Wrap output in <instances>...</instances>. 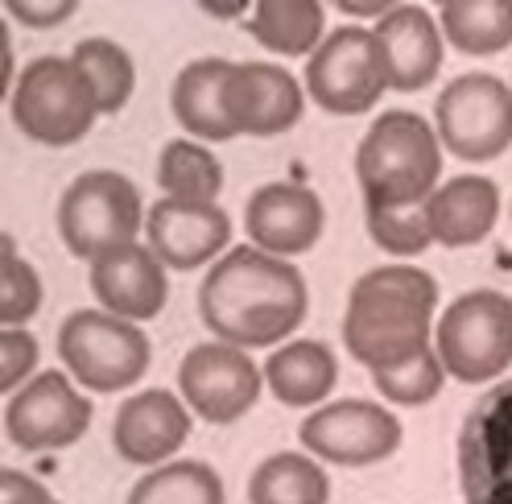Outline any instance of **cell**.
<instances>
[{"mask_svg": "<svg viewBox=\"0 0 512 504\" xmlns=\"http://www.w3.org/2000/svg\"><path fill=\"white\" fill-rule=\"evenodd\" d=\"M310 310V290L298 265L261 248H232L207 269L199 286L203 327L232 348H273L290 339Z\"/></svg>", "mask_w": 512, "mask_h": 504, "instance_id": "6da1fadb", "label": "cell"}, {"mask_svg": "<svg viewBox=\"0 0 512 504\" xmlns=\"http://www.w3.org/2000/svg\"><path fill=\"white\" fill-rule=\"evenodd\" d=\"M434 310L438 281L413 265H380L368 269L347 298L343 314V348L368 372L401 364L434 348Z\"/></svg>", "mask_w": 512, "mask_h": 504, "instance_id": "7a4b0ae2", "label": "cell"}, {"mask_svg": "<svg viewBox=\"0 0 512 504\" xmlns=\"http://www.w3.org/2000/svg\"><path fill=\"white\" fill-rule=\"evenodd\" d=\"M442 141L418 112H380L356 149L364 207H418L438 191Z\"/></svg>", "mask_w": 512, "mask_h": 504, "instance_id": "3957f363", "label": "cell"}, {"mask_svg": "<svg viewBox=\"0 0 512 504\" xmlns=\"http://www.w3.org/2000/svg\"><path fill=\"white\" fill-rule=\"evenodd\" d=\"M58 356L83 389L120 393L149 372L153 348L137 323L116 319L108 310H75L58 327Z\"/></svg>", "mask_w": 512, "mask_h": 504, "instance_id": "277c9868", "label": "cell"}, {"mask_svg": "<svg viewBox=\"0 0 512 504\" xmlns=\"http://www.w3.org/2000/svg\"><path fill=\"white\" fill-rule=\"evenodd\" d=\"M434 352L446 376L463 385H484L504 376L512 364V298L500 290L459 294L438 319Z\"/></svg>", "mask_w": 512, "mask_h": 504, "instance_id": "5b68a950", "label": "cell"}, {"mask_svg": "<svg viewBox=\"0 0 512 504\" xmlns=\"http://www.w3.org/2000/svg\"><path fill=\"white\" fill-rule=\"evenodd\" d=\"M95 116H100V104H95L87 79L79 75L71 58L58 54L34 58L13 87V120L38 145L67 149L83 141Z\"/></svg>", "mask_w": 512, "mask_h": 504, "instance_id": "8992f818", "label": "cell"}, {"mask_svg": "<svg viewBox=\"0 0 512 504\" xmlns=\"http://www.w3.org/2000/svg\"><path fill=\"white\" fill-rule=\"evenodd\" d=\"M58 232L71 257L83 261H100L112 248L137 244L141 191L116 170H87L62 191Z\"/></svg>", "mask_w": 512, "mask_h": 504, "instance_id": "52a82bcc", "label": "cell"}, {"mask_svg": "<svg viewBox=\"0 0 512 504\" xmlns=\"http://www.w3.org/2000/svg\"><path fill=\"white\" fill-rule=\"evenodd\" d=\"M434 129L459 162H492L512 149V91L496 75H459L438 91Z\"/></svg>", "mask_w": 512, "mask_h": 504, "instance_id": "ba28073f", "label": "cell"}, {"mask_svg": "<svg viewBox=\"0 0 512 504\" xmlns=\"http://www.w3.org/2000/svg\"><path fill=\"white\" fill-rule=\"evenodd\" d=\"M384 67L372 29L339 25L306 62V96L331 116H364L384 96Z\"/></svg>", "mask_w": 512, "mask_h": 504, "instance_id": "9c48e42d", "label": "cell"}, {"mask_svg": "<svg viewBox=\"0 0 512 504\" xmlns=\"http://www.w3.org/2000/svg\"><path fill=\"white\" fill-rule=\"evenodd\" d=\"M459 488L467 504H512V381L488 389L463 418Z\"/></svg>", "mask_w": 512, "mask_h": 504, "instance_id": "30bf717a", "label": "cell"}, {"mask_svg": "<svg viewBox=\"0 0 512 504\" xmlns=\"http://www.w3.org/2000/svg\"><path fill=\"white\" fill-rule=\"evenodd\" d=\"M298 443L314 459L339 467H372L401 447V422L393 409L376 401L347 397L306 414V422L298 426Z\"/></svg>", "mask_w": 512, "mask_h": 504, "instance_id": "8fae6325", "label": "cell"}, {"mask_svg": "<svg viewBox=\"0 0 512 504\" xmlns=\"http://www.w3.org/2000/svg\"><path fill=\"white\" fill-rule=\"evenodd\" d=\"M265 368H256L244 348L232 343H199L178 364V393L211 426L240 422L261 397Z\"/></svg>", "mask_w": 512, "mask_h": 504, "instance_id": "7c38bea8", "label": "cell"}, {"mask_svg": "<svg viewBox=\"0 0 512 504\" xmlns=\"http://www.w3.org/2000/svg\"><path fill=\"white\" fill-rule=\"evenodd\" d=\"M87 426H91V401L58 368L21 385L5 405V434L17 451L75 447L87 434Z\"/></svg>", "mask_w": 512, "mask_h": 504, "instance_id": "4fadbf2b", "label": "cell"}, {"mask_svg": "<svg viewBox=\"0 0 512 504\" xmlns=\"http://www.w3.org/2000/svg\"><path fill=\"white\" fill-rule=\"evenodd\" d=\"M223 104H228V120L236 133L281 137L302 120L306 91L290 71L273 67V62H236Z\"/></svg>", "mask_w": 512, "mask_h": 504, "instance_id": "5bb4252c", "label": "cell"}, {"mask_svg": "<svg viewBox=\"0 0 512 504\" xmlns=\"http://www.w3.org/2000/svg\"><path fill=\"white\" fill-rule=\"evenodd\" d=\"M145 236L153 257L166 269L190 273L215 261L232 240V219L219 203H186V199H162L145 215Z\"/></svg>", "mask_w": 512, "mask_h": 504, "instance_id": "9a60e30c", "label": "cell"}, {"mask_svg": "<svg viewBox=\"0 0 512 504\" xmlns=\"http://www.w3.org/2000/svg\"><path fill=\"white\" fill-rule=\"evenodd\" d=\"M323 224H327L323 199L298 182H269L244 207V232L252 248L281 261L310 252L318 236H323Z\"/></svg>", "mask_w": 512, "mask_h": 504, "instance_id": "2e32d148", "label": "cell"}, {"mask_svg": "<svg viewBox=\"0 0 512 504\" xmlns=\"http://www.w3.org/2000/svg\"><path fill=\"white\" fill-rule=\"evenodd\" d=\"M372 38L380 67L393 91H422L442 71V25L422 5H393L376 25Z\"/></svg>", "mask_w": 512, "mask_h": 504, "instance_id": "e0dca14e", "label": "cell"}, {"mask_svg": "<svg viewBox=\"0 0 512 504\" xmlns=\"http://www.w3.org/2000/svg\"><path fill=\"white\" fill-rule=\"evenodd\" d=\"M91 294L116 319L128 323H149L166 310L170 281L166 265L153 257L149 244H124L91 261Z\"/></svg>", "mask_w": 512, "mask_h": 504, "instance_id": "ac0fdd59", "label": "cell"}, {"mask_svg": "<svg viewBox=\"0 0 512 504\" xmlns=\"http://www.w3.org/2000/svg\"><path fill=\"white\" fill-rule=\"evenodd\" d=\"M190 438V405L170 389H141L116 409L112 447L124 463L157 467Z\"/></svg>", "mask_w": 512, "mask_h": 504, "instance_id": "d6986e66", "label": "cell"}, {"mask_svg": "<svg viewBox=\"0 0 512 504\" xmlns=\"http://www.w3.org/2000/svg\"><path fill=\"white\" fill-rule=\"evenodd\" d=\"M430 232L442 248H467L488 240L500 219V186L484 174H459L426 199Z\"/></svg>", "mask_w": 512, "mask_h": 504, "instance_id": "ffe728a7", "label": "cell"}, {"mask_svg": "<svg viewBox=\"0 0 512 504\" xmlns=\"http://www.w3.org/2000/svg\"><path fill=\"white\" fill-rule=\"evenodd\" d=\"M232 67L236 62H228V58H195L178 71L174 91H170V108L190 137H199V141H232L236 137L232 120H228V104H223Z\"/></svg>", "mask_w": 512, "mask_h": 504, "instance_id": "44dd1931", "label": "cell"}, {"mask_svg": "<svg viewBox=\"0 0 512 504\" xmlns=\"http://www.w3.org/2000/svg\"><path fill=\"white\" fill-rule=\"evenodd\" d=\"M335 381H339V360L318 339H294L265 360V385L281 405L294 409L327 401Z\"/></svg>", "mask_w": 512, "mask_h": 504, "instance_id": "7402d4cb", "label": "cell"}, {"mask_svg": "<svg viewBox=\"0 0 512 504\" xmlns=\"http://www.w3.org/2000/svg\"><path fill=\"white\" fill-rule=\"evenodd\" d=\"M248 34L273 54L302 58L327 38V13L318 0H261L252 5Z\"/></svg>", "mask_w": 512, "mask_h": 504, "instance_id": "603a6c76", "label": "cell"}, {"mask_svg": "<svg viewBox=\"0 0 512 504\" xmlns=\"http://www.w3.org/2000/svg\"><path fill=\"white\" fill-rule=\"evenodd\" d=\"M438 25L463 54H500L512 46V0H446L438 5Z\"/></svg>", "mask_w": 512, "mask_h": 504, "instance_id": "cb8c5ba5", "label": "cell"}, {"mask_svg": "<svg viewBox=\"0 0 512 504\" xmlns=\"http://www.w3.org/2000/svg\"><path fill=\"white\" fill-rule=\"evenodd\" d=\"M331 480L302 451H277L248 480V504H327Z\"/></svg>", "mask_w": 512, "mask_h": 504, "instance_id": "d4e9b609", "label": "cell"}, {"mask_svg": "<svg viewBox=\"0 0 512 504\" xmlns=\"http://www.w3.org/2000/svg\"><path fill=\"white\" fill-rule=\"evenodd\" d=\"M157 182H162L166 199L186 203H215L223 191V166L219 157L199 141H170L157 157Z\"/></svg>", "mask_w": 512, "mask_h": 504, "instance_id": "484cf974", "label": "cell"}, {"mask_svg": "<svg viewBox=\"0 0 512 504\" xmlns=\"http://www.w3.org/2000/svg\"><path fill=\"white\" fill-rule=\"evenodd\" d=\"M71 62L79 67V75L87 79L95 104H100V116H116L128 100H133L137 67H133V58H128L124 46H116L108 38H83L75 46Z\"/></svg>", "mask_w": 512, "mask_h": 504, "instance_id": "4316f807", "label": "cell"}, {"mask_svg": "<svg viewBox=\"0 0 512 504\" xmlns=\"http://www.w3.org/2000/svg\"><path fill=\"white\" fill-rule=\"evenodd\" d=\"M128 504H223V480L203 459L162 463L133 484Z\"/></svg>", "mask_w": 512, "mask_h": 504, "instance_id": "83f0119b", "label": "cell"}, {"mask_svg": "<svg viewBox=\"0 0 512 504\" xmlns=\"http://www.w3.org/2000/svg\"><path fill=\"white\" fill-rule=\"evenodd\" d=\"M442 381H446V368H442L434 348L372 372L376 393L384 401H393V405H426V401H434L442 393Z\"/></svg>", "mask_w": 512, "mask_h": 504, "instance_id": "f1b7e54d", "label": "cell"}, {"mask_svg": "<svg viewBox=\"0 0 512 504\" xmlns=\"http://www.w3.org/2000/svg\"><path fill=\"white\" fill-rule=\"evenodd\" d=\"M364 224L376 248H384L389 257H422L434 244L426 203L418 207H364Z\"/></svg>", "mask_w": 512, "mask_h": 504, "instance_id": "f546056e", "label": "cell"}, {"mask_svg": "<svg viewBox=\"0 0 512 504\" xmlns=\"http://www.w3.org/2000/svg\"><path fill=\"white\" fill-rule=\"evenodd\" d=\"M42 277L34 265L17 257L13 240L5 236V252H0V327H25L42 310Z\"/></svg>", "mask_w": 512, "mask_h": 504, "instance_id": "4dcf8cb0", "label": "cell"}, {"mask_svg": "<svg viewBox=\"0 0 512 504\" xmlns=\"http://www.w3.org/2000/svg\"><path fill=\"white\" fill-rule=\"evenodd\" d=\"M38 364V339L25 327H5L0 331V393L9 397V389L29 385L25 376Z\"/></svg>", "mask_w": 512, "mask_h": 504, "instance_id": "1f68e13d", "label": "cell"}, {"mask_svg": "<svg viewBox=\"0 0 512 504\" xmlns=\"http://www.w3.org/2000/svg\"><path fill=\"white\" fill-rule=\"evenodd\" d=\"M5 13L29 29H54L79 13V0H5Z\"/></svg>", "mask_w": 512, "mask_h": 504, "instance_id": "d6a6232c", "label": "cell"}, {"mask_svg": "<svg viewBox=\"0 0 512 504\" xmlns=\"http://www.w3.org/2000/svg\"><path fill=\"white\" fill-rule=\"evenodd\" d=\"M0 504H54V496L25 471H0Z\"/></svg>", "mask_w": 512, "mask_h": 504, "instance_id": "836d02e7", "label": "cell"}, {"mask_svg": "<svg viewBox=\"0 0 512 504\" xmlns=\"http://www.w3.org/2000/svg\"><path fill=\"white\" fill-rule=\"evenodd\" d=\"M339 9L356 13V17H384L393 5H389V0H339Z\"/></svg>", "mask_w": 512, "mask_h": 504, "instance_id": "e575fe53", "label": "cell"}, {"mask_svg": "<svg viewBox=\"0 0 512 504\" xmlns=\"http://www.w3.org/2000/svg\"><path fill=\"white\" fill-rule=\"evenodd\" d=\"M203 13H211V17H240L244 0H240V5H207V0H203Z\"/></svg>", "mask_w": 512, "mask_h": 504, "instance_id": "d590c367", "label": "cell"}, {"mask_svg": "<svg viewBox=\"0 0 512 504\" xmlns=\"http://www.w3.org/2000/svg\"><path fill=\"white\" fill-rule=\"evenodd\" d=\"M9 75H13V46L5 38V96H9Z\"/></svg>", "mask_w": 512, "mask_h": 504, "instance_id": "8d00e7d4", "label": "cell"}, {"mask_svg": "<svg viewBox=\"0 0 512 504\" xmlns=\"http://www.w3.org/2000/svg\"><path fill=\"white\" fill-rule=\"evenodd\" d=\"M508 219H512V207H508Z\"/></svg>", "mask_w": 512, "mask_h": 504, "instance_id": "74e56055", "label": "cell"}, {"mask_svg": "<svg viewBox=\"0 0 512 504\" xmlns=\"http://www.w3.org/2000/svg\"><path fill=\"white\" fill-rule=\"evenodd\" d=\"M54 504H58V500H54Z\"/></svg>", "mask_w": 512, "mask_h": 504, "instance_id": "f35d334b", "label": "cell"}]
</instances>
